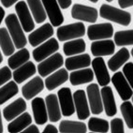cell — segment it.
Segmentation results:
<instances>
[{"label": "cell", "mask_w": 133, "mask_h": 133, "mask_svg": "<svg viewBox=\"0 0 133 133\" xmlns=\"http://www.w3.org/2000/svg\"><path fill=\"white\" fill-rule=\"evenodd\" d=\"M5 24L7 25L8 32L14 43L15 48L17 49L24 48L27 43V39L24 36V31L17 18V15L14 13H10V15H8L5 18Z\"/></svg>", "instance_id": "6da1fadb"}, {"label": "cell", "mask_w": 133, "mask_h": 133, "mask_svg": "<svg viewBox=\"0 0 133 133\" xmlns=\"http://www.w3.org/2000/svg\"><path fill=\"white\" fill-rule=\"evenodd\" d=\"M99 16L108 21L114 22L123 26H128L131 23V14L114 6L102 4L99 9Z\"/></svg>", "instance_id": "7a4b0ae2"}, {"label": "cell", "mask_w": 133, "mask_h": 133, "mask_svg": "<svg viewBox=\"0 0 133 133\" xmlns=\"http://www.w3.org/2000/svg\"><path fill=\"white\" fill-rule=\"evenodd\" d=\"M86 32L85 26L83 23H73L66 25L58 26L56 36L59 41H66L79 38L84 36Z\"/></svg>", "instance_id": "3957f363"}, {"label": "cell", "mask_w": 133, "mask_h": 133, "mask_svg": "<svg viewBox=\"0 0 133 133\" xmlns=\"http://www.w3.org/2000/svg\"><path fill=\"white\" fill-rule=\"evenodd\" d=\"M64 64V58L59 52H55L49 57L39 62L38 68V74L41 77H47L51 73L60 69Z\"/></svg>", "instance_id": "277c9868"}, {"label": "cell", "mask_w": 133, "mask_h": 133, "mask_svg": "<svg viewBox=\"0 0 133 133\" xmlns=\"http://www.w3.org/2000/svg\"><path fill=\"white\" fill-rule=\"evenodd\" d=\"M86 33L90 41L106 39L114 36V26L110 23L92 24L87 27Z\"/></svg>", "instance_id": "5b68a950"}, {"label": "cell", "mask_w": 133, "mask_h": 133, "mask_svg": "<svg viewBox=\"0 0 133 133\" xmlns=\"http://www.w3.org/2000/svg\"><path fill=\"white\" fill-rule=\"evenodd\" d=\"M98 16L97 9L83 4H74L71 8V17L86 23H96Z\"/></svg>", "instance_id": "8992f818"}, {"label": "cell", "mask_w": 133, "mask_h": 133, "mask_svg": "<svg viewBox=\"0 0 133 133\" xmlns=\"http://www.w3.org/2000/svg\"><path fill=\"white\" fill-rule=\"evenodd\" d=\"M15 11L17 13V18L19 20L22 27L24 32L30 33L35 28V22L31 12L28 9V6L24 1H18L15 5Z\"/></svg>", "instance_id": "52a82bcc"}, {"label": "cell", "mask_w": 133, "mask_h": 133, "mask_svg": "<svg viewBox=\"0 0 133 133\" xmlns=\"http://www.w3.org/2000/svg\"><path fill=\"white\" fill-rule=\"evenodd\" d=\"M57 98L59 102L62 115L68 117L73 115L75 112L73 96L69 87H62L57 92Z\"/></svg>", "instance_id": "ba28073f"}, {"label": "cell", "mask_w": 133, "mask_h": 133, "mask_svg": "<svg viewBox=\"0 0 133 133\" xmlns=\"http://www.w3.org/2000/svg\"><path fill=\"white\" fill-rule=\"evenodd\" d=\"M86 97L90 112L93 114H101L103 112V105L97 83H91L86 87Z\"/></svg>", "instance_id": "9c48e42d"}, {"label": "cell", "mask_w": 133, "mask_h": 133, "mask_svg": "<svg viewBox=\"0 0 133 133\" xmlns=\"http://www.w3.org/2000/svg\"><path fill=\"white\" fill-rule=\"evenodd\" d=\"M58 49H59L58 41L55 38H50L43 43L37 46L32 52V55H33L35 61L39 63L45 58L52 55V54H55V52H57Z\"/></svg>", "instance_id": "30bf717a"}, {"label": "cell", "mask_w": 133, "mask_h": 133, "mask_svg": "<svg viewBox=\"0 0 133 133\" xmlns=\"http://www.w3.org/2000/svg\"><path fill=\"white\" fill-rule=\"evenodd\" d=\"M50 23L52 26H60L64 23V16L56 0H41Z\"/></svg>", "instance_id": "8fae6325"}, {"label": "cell", "mask_w": 133, "mask_h": 133, "mask_svg": "<svg viewBox=\"0 0 133 133\" xmlns=\"http://www.w3.org/2000/svg\"><path fill=\"white\" fill-rule=\"evenodd\" d=\"M114 88L116 89L119 97L122 100H129L133 96V89L121 71H117L111 78Z\"/></svg>", "instance_id": "7c38bea8"}, {"label": "cell", "mask_w": 133, "mask_h": 133, "mask_svg": "<svg viewBox=\"0 0 133 133\" xmlns=\"http://www.w3.org/2000/svg\"><path fill=\"white\" fill-rule=\"evenodd\" d=\"M73 101L75 112H77V117L79 120H85L90 115V109L88 105L86 93L83 89H79L74 92Z\"/></svg>", "instance_id": "4fadbf2b"}, {"label": "cell", "mask_w": 133, "mask_h": 133, "mask_svg": "<svg viewBox=\"0 0 133 133\" xmlns=\"http://www.w3.org/2000/svg\"><path fill=\"white\" fill-rule=\"evenodd\" d=\"M54 35V28L52 25L49 23L44 24L41 27L34 31H31L28 36V42L31 46L37 47L39 44L43 43Z\"/></svg>", "instance_id": "5bb4252c"}, {"label": "cell", "mask_w": 133, "mask_h": 133, "mask_svg": "<svg viewBox=\"0 0 133 133\" xmlns=\"http://www.w3.org/2000/svg\"><path fill=\"white\" fill-rule=\"evenodd\" d=\"M91 64H92L94 75L97 78L98 84L101 86L108 85L111 82V77L104 59L101 56H97L95 59L91 61Z\"/></svg>", "instance_id": "9a60e30c"}, {"label": "cell", "mask_w": 133, "mask_h": 133, "mask_svg": "<svg viewBox=\"0 0 133 133\" xmlns=\"http://www.w3.org/2000/svg\"><path fill=\"white\" fill-rule=\"evenodd\" d=\"M100 96L102 100L103 110L106 112V115L109 117L114 116L117 114V108L112 87L108 85L102 86L100 90Z\"/></svg>", "instance_id": "2e32d148"}, {"label": "cell", "mask_w": 133, "mask_h": 133, "mask_svg": "<svg viewBox=\"0 0 133 133\" xmlns=\"http://www.w3.org/2000/svg\"><path fill=\"white\" fill-rule=\"evenodd\" d=\"M91 52L94 56H107L112 55L115 51V45L114 41L106 38V39H99L94 41L91 44Z\"/></svg>", "instance_id": "e0dca14e"}, {"label": "cell", "mask_w": 133, "mask_h": 133, "mask_svg": "<svg viewBox=\"0 0 133 133\" xmlns=\"http://www.w3.org/2000/svg\"><path fill=\"white\" fill-rule=\"evenodd\" d=\"M44 89V82L41 77L36 76L22 87V95L26 100H31Z\"/></svg>", "instance_id": "ac0fdd59"}, {"label": "cell", "mask_w": 133, "mask_h": 133, "mask_svg": "<svg viewBox=\"0 0 133 133\" xmlns=\"http://www.w3.org/2000/svg\"><path fill=\"white\" fill-rule=\"evenodd\" d=\"M34 120L37 125H44L48 121V114L45 100L42 97H34L31 102Z\"/></svg>", "instance_id": "d6986e66"}, {"label": "cell", "mask_w": 133, "mask_h": 133, "mask_svg": "<svg viewBox=\"0 0 133 133\" xmlns=\"http://www.w3.org/2000/svg\"><path fill=\"white\" fill-rule=\"evenodd\" d=\"M69 80V73L66 69H58L55 72L48 75L44 82V86H46L47 90L52 91L55 88L62 85Z\"/></svg>", "instance_id": "ffe728a7"}, {"label": "cell", "mask_w": 133, "mask_h": 133, "mask_svg": "<svg viewBox=\"0 0 133 133\" xmlns=\"http://www.w3.org/2000/svg\"><path fill=\"white\" fill-rule=\"evenodd\" d=\"M26 108H27V105H26L24 99L23 97H19V98L15 99L13 102L10 103V105H8L4 108L3 116H4L6 121L10 122L13 120L15 117L25 112Z\"/></svg>", "instance_id": "44dd1931"}, {"label": "cell", "mask_w": 133, "mask_h": 133, "mask_svg": "<svg viewBox=\"0 0 133 133\" xmlns=\"http://www.w3.org/2000/svg\"><path fill=\"white\" fill-rule=\"evenodd\" d=\"M44 100H45L46 109H47L48 120L52 122V123L58 122L61 119L62 114L61 110H60L59 102H58V98H57V95L49 94Z\"/></svg>", "instance_id": "7402d4cb"}, {"label": "cell", "mask_w": 133, "mask_h": 133, "mask_svg": "<svg viewBox=\"0 0 133 133\" xmlns=\"http://www.w3.org/2000/svg\"><path fill=\"white\" fill-rule=\"evenodd\" d=\"M37 72V68L33 62L27 61L19 68L14 69L12 72V77L14 79V82L17 83H23L25 80L35 75Z\"/></svg>", "instance_id": "603a6c76"}, {"label": "cell", "mask_w": 133, "mask_h": 133, "mask_svg": "<svg viewBox=\"0 0 133 133\" xmlns=\"http://www.w3.org/2000/svg\"><path fill=\"white\" fill-rule=\"evenodd\" d=\"M91 65V57L88 54H80V55L69 56L65 61L66 70H75V69L88 68Z\"/></svg>", "instance_id": "cb8c5ba5"}, {"label": "cell", "mask_w": 133, "mask_h": 133, "mask_svg": "<svg viewBox=\"0 0 133 133\" xmlns=\"http://www.w3.org/2000/svg\"><path fill=\"white\" fill-rule=\"evenodd\" d=\"M94 77H95V75H94L93 70L91 69H88V68L75 69L69 75V82L74 86L91 83L94 80Z\"/></svg>", "instance_id": "d4e9b609"}, {"label": "cell", "mask_w": 133, "mask_h": 133, "mask_svg": "<svg viewBox=\"0 0 133 133\" xmlns=\"http://www.w3.org/2000/svg\"><path fill=\"white\" fill-rule=\"evenodd\" d=\"M30 124H32V117L28 112H24L13 120L10 121V124L8 125V131L10 133L22 132Z\"/></svg>", "instance_id": "484cf974"}, {"label": "cell", "mask_w": 133, "mask_h": 133, "mask_svg": "<svg viewBox=\"0 0 133 133\" xmlns=\"http://www.w3.org/2000/svg\"><path fill=\"white\" fill-rule=\"evenodd\" d=\"M129 57H130V55H129L128 50L127 48L123 47L109 59L108 68L112 71H116L125 63L128 62V60H129Z\"/></svg>", "instance_id": "4316f807"}, {"label": "cell", "mask_w": 133, "mask_h": 133, "mask_svg": "<svg viewBox=\"0 0 133 133\" xmlns=\"http://www.w3.org/2000/svg\"><path fill=\"white\" fill-rule=\"evenodd\" d=\"M86 50V43L83 38H74L65 42L63 46V51L66 56L80 55Z\"/></svg>", "instance_id": "83f0119b"}, {"label": "cell", "mask_w": 133, "mask_h": 133, "mask_svg": "<svg viewBox=\"0 0 133 133\" xmlns=\"http://www.w3.org/2000/svg\"><path fill=\"white\" fill-rule=\"evenodd\" d=\"M58 131L61 133H85L87 126L82 121L62 120L59 124Z\"/></svg>", "instance_id": "f1b7e54d"}, {"label": "cell", "mask_w": 133, "mask_h": 133, "mask_svg": "<svg viewBox=\"0 0 133 133\" xmlns=\"http://www.w3.org/2000/svg\"><path fill=\"white\" fill-rule=\"evenodd\" d=\"M26 1H27L26 4L28 6V9L35 23L37 24L44 23L47 15L41 3V0H26Z\"/></svg>", "instance_id": "f546056e"}, {"label": "cell", "mask_w": 133, "mask_h": 133, "mask_svg": "<svg viewBox=\"0 0 133 133\" xmlns=\"http://www.w3.org/2000/svg\"><path fill=\"white\" fill-rule=\"evenodd\" d=\"M30 58V52L26 48L19 49L17 52H13L8 59V65L10 69H15L19 68L25 62H27Z\"/></svg>", "instance_id": "4dcf8cb0"}, {"label": "cell", "mask_w": 133, "mask_h": 133, "mask_svg": "<svg viewBox=\"0 0 133 133\" xmlns=\"http://www.w3.org/2000/svg\"><path fill=\"white\" fill-rule=\"evenodd\" d=\"M0 48L6 56H10L15 52L14 43L6 27L0 28Z\"/></svg>", "instance_id": "1f68e13d"}, {"label": "cell", "mask_w": 133, "mask_h": 133, "mask_svg": "<svg viewBox=\"0 0 133 133\" xmlns=\"http://www.w3.org/2000/svg\"><path fill=\"white\" fill-rule=\"evenodd\" d=\"M19 93V88L17 83L14 81H9L2 86H0V105L4 104L11 97Z\"/></svg>", "instance_id": "d6a6232c"}, {"label": "cell", "mask_w": 133, "mask_h": 133, "mask_svg": "<svg viewBox=\"0 0 133 133\" xmlns=\"http://www.w3.org/2000/svg\"><path fill=\"white\" fill-rule=\"evenodd\" d=\"M87 129H89L91 132L106 133L110 129L109 122L103 118L91 117L87 124Z\"/></svg>", "instance_id": "836d02e7"}, {"label": "cell", "mask_w": 133, "mask_h": 133, "mask_svg": "<svg viewBox=\"0 0 133 133\" xmlns=\"http://www.w3.org/2000/svg\"><path fill=\"white\" fill-rule=\"evenodd\" d=\"M114 44L119 47L133 45V30H122L114 33Z\"/></svg>", "instance_id": "e575fe53"}, {"label": "cell", "mask_w": 133, "mask_h": 133, "mask_svg": "<svg viewBox=\"0 0 133 133\" xmlns=\"http://www.w3.org/2000/svg\"><path fill=\"white\" fill-rule=\"evenodd\" d=\"M122 115H123L124 121L126 122L127 126L128 128H133V122H132V112H133V106L132 103L129 100H124V102L120 106Z\"/></svg>", "instance_id": "d590c367"}, {"label": "cell", "mask_w": 133, "mask_h": 133, "mask_svg": "<svg viewBox=\"0 0 133 133\" xmlns=\"http://www.w3.org/2000/svg\"><path fill=\"white\" fill-rule=\"evenodd\" d=\"M123 75L129 83V85L133 86V63L132 62H127L123 66Z\"/></svg>", "instance_id": "8d00e7d4"}, {"label": "cell", "mask_w": 133, "mask_h": 133, "mask_svg": "<svg viewBox=\"0 0 133 133\" xmlns=\"http://www.w3.org/2000/svg\"><path fill=\"white\" fill-rule=\"evenodd\" d=\"M110 125V129L112 133H124L125 132V128H124V122L121 118L116 117L114 118L111 121Z\"/></svg>", "instance_id": "74e56055"}, {"label": "cell", "mask_w": 133, "mask_h": 133, "mask_svg": "<svg viewBox=\"0 0 133 133\" xmlns=\"http://www.w3.org/2000/svg\"><path fill=\"white\" fill-rule=\"evenodd\" d=\"M12 78L11 70L9 66H3L0 69V86L5 84Z\"/></svg>", "instance_id": "f35d334b"}, {"label": "cell", "mask_w": 133, "mask_h": 133, "mask_svg": "<svg viewBox=\"0 0 133 133\" xmlns=\"http://www.w3.org/2000/svg\"><path fill=\"white\" fill-rule=\"evenodd\" d=\"M58 5L61 9L63 10H66L70 7V5L72 4V0H56Z\"/></svg>", "instance_id": "ab89813d"}, {"label": "cell", "mask_w": 133, "mask_h": 133, "mask_svg": "<svg viewBox=\"0 0 133 133\" xmlns=\"http://www.w3.org/2000/svg\"><path fill=\"white\" fill-rule=\"evenodd\" d=\"M24 133H39V129L37 127V125H29L27 128H25L24 130L22 131Z\"/></svg>", "instance_id": "60d3db41"}, {"label": "cell", "mask_w": 133, "mask_h": 133, "mask_svg": "<svg viewBox=\"0 0 133 133\" xmlns=\"http://www.w3.org/2000/svg\"><path fill=\"white\" fill-rule=\"evenodd\" d=\"M118 5L122 9H127L133 6V0H118Z\"/></svg>", "instance_id": "b9f144b4"}, {"label": "cell", "mask_w": 133, "mask_h": 133, "mask_svg": "<svg viewBox=\"0 0 133 133\" xmlns=\"http://www.w3.org/2000/svg\"><path fill=\"white\" fill-rule=\"evenodd\" d=\"M42 132L43 133H57V132H59V131H58L56 127H55L54 125H52V124H48L47 126L44 128Z\"/></svg>", "instance_id": "7bdbcfd3"}, {"label": "cell", "mask_w": 133, "mask_h": 133, "mask_svg": "<svg viewBox=\"0 0 133 133\" xmlns=\"http://www.w3.org/2000/svg\"><path fill=\"white\" fill-rule=\"evenodd\" d=\"M2 5L5 8H10L11 6H13L14 4H16L19 0H0Z\"/></svg>", "instance_id": "ee69618b"}, {"label": "cell", "mask_w": 133, "mask_h": 133, "mask_svg": "<svg viewBox=\"0 0 133 133\" xmlns=\"http://www.w3.org/2000/svg\"><path fill=\"white\" fill-rule=\"evenodd\" d=\"M4 17H5V10L1 6H0V24L2 23V21L4 20Z\"/></svg>", "instance_id": "f6af8a7d"}, {"label": "cell", "mask_w": 133, "mask_h": 133, "mask_svg": "<svg viewBox=\"0 0 133 133\" xmlns=\"http://www.w3.org/2000/svg\"><path fill=\"white\" fill-rule=\"evenodd\" d=\"M4 131L3 128V123H2V114H1V110H0V133H2Z\"/></svg>", "instance_id": "bcb514c9"}, {"label": "cell", "mask_w": 133, "mask_h": 133, "mask_svg": "<svg viewBox=\"0 0 133 133\" xmlns=\"http://www.w3.org/2000/svg\"><path fill=\"white\" fill-rule=\"evenodd\" d=\"M3 61V55H2V52H1V51H0V64L2 63Z\"/></svg>", "instance_id": "7dc6e473"}, {"label": "cell", "mask_w": 133, "mask_h": 133, "mask_svg": "<svg viewBox=\"0 0 133 133\" xmlns=\"http://www.w3.org/2000/svg\"><path fill=\"white\" fill-rule=\"evenodd\" d=\"M88 1H90L92 3H97L98 2V0H88Z\"/></svg>", "instance_id": "c3c4849f"}, {"label": "cell", "mask_w": 133, "mask_h": 133, "mask_svg": "<svg viewBox=\"0 0 133 133\" xmlns=\"http://www.w3.org/2000/svg\"><path fill=\"white\" fill-rule=\"evenodd\" d=\"M106 1H108V2H112V1H114V0H106Z\"/></svg>", "instance_id": "681fc988"}]
</instances>
